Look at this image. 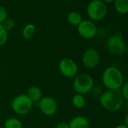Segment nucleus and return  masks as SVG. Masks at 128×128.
<instances>
[{
    "label": "nucleus",
    "instance_id": "6ab92c4d",
    "mask_svg": "<svg viewBox=\"0 0 128 128\" xmlns=\"http://www.w3.org/2000/svg\"><path fill=\"white\" fill-rule=\"evenodd\" d=\"M3 25V26L5 27V28L8 32V31H11L12 29L14 28L15 27V21L14 20L11 19V18H7L3 23H2Z\"/></svg>",
    "mask_w": 128,
    "mask_h": 128
},
{
    "label": "nucleus",
    "instance_id": "9d476101",
    "mask_svg": "<svg viewBox=\"0 0 128 128\" xmlns=\"http://www.w3.org/2000/svg\"><path fill=\"white\" fill-rule=\"evenodd\" d=\"M78 34L84 39H91L97 35V27L94 21L91 20H84L77 26Z\"/></svg>",
    "mask_w": 128,
    "mask_h": 128
},
{
    "label": "nucleus",
    "instance_id": "f3484780",
    "mask_svg": "<svg viewBox=\"0 0 128 128\" xmlns=\"http://www.w3.org/2000/svg\"><path fill=\"white\" fill-rule=\"evenodd\" d=\"M4 128H23V123L18 118L11 117L7 118L3 124Z\"/></svg>",
    "mask_w": 128,
    "mask_h": 128
},
{
    "label": "nucleus",
    "instance_id": "ddd939ff",
    "mask_svg": "<svg viewBox=\"0 0 128 128\" xmlns=\"http://www.w3.org/2000/svg\"><path fill=\"white\" fill-rule=\"evenodd\" d=\"M66 20L69 25H71L72 26H75V27H77L83 20L81 14L77 10L70 11L67 14Z\"/></svg>",
    "mask_w": 128,
    "mask_h": 128
},
{
    "label": "nucleus",
    "instance_id": "5701e85b",
    "mask_svg": "<svg viewBox=\"0 0 128 128\" xmlns=\"http://www.w3.org/2000/svg\"><path fill=\"white\" fill-rule=\"evenodd\" d=\"M124 124H125L128 128V113L124 116Z\"/></svg>",
    "mask_w": 128,
    "mask_h": 128
},
{
    "label": "nucleus",
    "instance_id": "0eeeda50",
    "mask_svg": "<svg viewBox=\"0 0 128 128\" xmlns=\"http://www.w3.org/2000/svg\"><path fill=\"white\" fill-rule=\"evenodd\" d=\"M58 70L62 76L67 79H73L78 74V66L71 58H63L58 64Z\"/></svg>",
    "mask_w": 128,
    "mask_h": 128
},
{
    "label": "nucleus",
    "instance_id": "1a4fd4ad",
    "mask_svg": "<svg viewBox=\"0 0 128 128\" xmlns=\"http://www.w3.org/2000/svg\"><path fill=\"white\" fill-rule=\"evenodd\" d=\"M38 106L40 112L46 116H53L58 110V104L57 100L50 96H44L38 102Z\"/></svg>",
    "mask_w": 128,
    "mask_h": 128
},
{
    "label": "nucleus",
    "instance_id": "cd10ccee",
    "mask_svg": "<svg viewBox=\"0 0 128 128\" xmlns=\"http://www.w3.org/2000/svg\"></svg>",
    "mask_w": 128,
    "mask_h": 128
},
{
    "label": "nucleus",
    "instance_id": "f8f14e48",
    "mask_svg": "<svg viewBox=\"0 0 128 128\" xmlns=\"http://www.w3.org/2000/svg\"><path fill=\"white\" fill-rule=\"evenodd\" d=\"M26 94L29 97V98L33 103H38L44 97L42 90L38 86H30L27 89Z\"/></svg>",
    "mask_w": 128,
    "mask_h": 128
},
{
    "label": "nucleus",
    "instance_id": "20e7f679",
    "mask_svg": "<svg viewBox=\"0 0 128 128\" xmlns=\"http://www.w3.org/2000/svg\"><path fill=\"white\" fill-rule=\"evenodd\" d=\"M34 103L26 94H20L14 97L11 101V106L13 112L18 116L29 114L33 108Z\"/></svg>",
    "mask_w": 128,
    "mask_h": 128
},
{
    "label": "nucleus",
    "instance_id": "f03ea898",
    "mask_svg": "<svg viewBox=\"0 0 128 128\" xmlns=\"http://www.w3.org/2000/svg\"><path fill=\"white\" fill-rule=\"evenodd\" d=\"M124 77L121 70L115 66L106 68L102 74V82L109 90H120L124 83Z\"/></svg>",
    "mask_w": 128,
    "mask_h": 128
},
{
    "label": "nucleus",
    "instance_id": "bb28decb",
    "mask_svg": "<svg viewBox=\"0 0 128 128\" xmlns=\"http://www.w3.org/2000/svg\"><path fill=\"white\" fill-rule=\"evenodd\" d=\"M90 1H95V0H90Z\"/></svg>",
    "mask_w": 128,
    "mask_h": 128
},
{
    "label": "nucleus",
    "instance_id": "a878e982",
    "mask_svg": "<svg viewBox=\"0 0 128 128\" xmlns=\"http://www.w3.org/2000/svg\"><path fill=\"white\" fill-rule=\"evenodd\" d=\"M0 128H3V126H0Z\"/></svg>",
    "mask_w": 128,
    "mask_h": 128
},
{
    "label": "nucleus",
    "instance_id": "b1692460",
    "mask_svg": "<svg viewBox=\"0 0 128 128\" xmlns=\"http://www.w3.org/2000/svg\"><path fill=\"white\" fill-rule=\"evenodd\" d=\"M114 128H128L125 124H118V125H117V126H115Z\"/></svg>",
    "mask_w": 128,
    "mask_h": 128
},
{
    "label": "nucleus",
    "instance_id": "4468645a",
    "mask_svg": "<svg viewBox=\"0 0 128 128\" xmlns=\"http://www.w3.org/2000/svg\"><path fill=\"white\" fill-rule=\"evenodd\" d=\"M114 8L117 13L119 14H128V0H115Z\"/></svg>",
    "mask_w": 128,
    "mask_h": 128
},
{
    "label": "nucleus",
    "instance_id": "a211bd4d",
    "mask_svg": "<svg viewBox=\"0 0 128 128\" xmlns=\"http://www.w3.org/2000/svg\"><path fill=\"white\" fill-rule=\"evenodd\" d=\"M8 40V32L5 28L3 25L0 23V46L5 45Z\"/></svg>",
    "mask_w": 128,
    "mask_h": 128
},
{
    "label": "nucleus",
    "instance_id": "aec40b11",
    "mask_svg": "<svg viewBox=\"0 0 128 128\" xmlns=\"http://www.w3.org/2000/svg\"><path fill=\"white\" fill-rule=\"evenodd\" d=\"M120 91H121V93L124 100L128 102V81L123 84Z\"/></svg>",
    "mask_w": 128,
    "mask_h": 128
},
{
    "label": "nucleus",
    "instance_id": "9b49d317",
    "mask_svg": "<svg viewBox=\"0 0 128 128\" xmlns=\"http://www.w3.org/2000/svg\"><path fill=\"white\" fill-rule=\"evenodd\" d=\"M69 128H89L90 122L88 118L83 116L73 117L69 122Z\"/></svg>",
    "mask_w": 128,
    "mask_h": 128
},
{
    "label": "nucleus",
    "instance_id": "4be33fe9",
    "mask_svg": "<svg viewBox=\"0 0 128 128\" xmlns=\"http://www.w3.org/2000/svg\"><path fill=\"white\" fill-rule=\"evenodd\" d=\"M55 128H69V123L66 122H60L55 126Z\"/></svg>",
    "mask_w": 128,
    "mask_h": 128
},
{
    "label": "nucleus",
    "instance_id": "423d86ee",
    "mask_svg": "<svg viewBox=\"0 0 128 128\" xmlns=\"http://www.w3.org/2000/svg\"><path fill=\"white\" fill-rule=\"evenodd\" d=\"M87 14L89 19L94 22L103 20L108 11L107 5L102 0L90 1L87 6Z\"/></svg>",
    "mask_w": 128,
    "mask_h": 128
},
{
    "label": "nucleus",
    "instance_id": "f257e3e1",
    "mask_svg": "<svg viewBox=\"0 0 128 128\" xmlns=\"http://www.w3.org/2000/svg\"><path fill=\"white\" fill-rule=\"evenodd\" d=\"M101 106L107 112H115L121 110L124 100L120 90H109L103 92L99 98Z\"/></svg>",
    "mask_w": 128,
    "mask_h": 128
},
{
    "label": "nucleus",
    "instance_id": "6e6552de",
    "mask_svg": "<svg viewBox=\"0 0 128 128\" xmlns=\"http://www.w3.org/2000/svg\"><path fill=\"white\" fill-rule=\"evenodd\" d=\"M81 62L86 68L94 69L100 62V55L96 49L88 48L81 55Z\"/></svg>",
    "mask_w": 128,
    "mask_h": 128
},
{
    "label": "nucleus",
    "instance_id": "39448f33",
    "mask_svg": "<svg viewBox=\"0 0 128 128\" xmlns=\"http://www.w3.org/2000/svg\"><path fill=\"white\" fill-rule=\"evenodd\" d=\"M106 46L111 54L117 56L123 55L127 50L124 35L121 32H116L110 35L106 40Z\"/></svg>",
    "mask_w": 128,
    "mask_h": 128
},
{
    "label": "nucleus",
    "instance_id": "2eb2a0df",
    "mask_svg": "<svg viewBox=\"0 0 128 128\" xmlns=\"http://www.w3.org/2000/svg\"><path fill=\"white\" fill-rule=\"evenodd\" d=\"M35 33V26L32 23H27L24 26L22 30V36L23 39H31Z\"/></svg>",
    "mask_w": 128,
    "mask_h": 128
},
{
    "label": "nucleus",
    "instance_id": "393cba45",
    "mask_svg": "<svg viewBox=\"0 0 128 128\" xmlns=\"http://www.w3.org/2000/svg\"><path fill=\"white\" fill-rule=\"evenodd\" d=\"M103 2H105L106 4H109V3H112L114 2L115 0H102Z\"/></svg>",
    "mask_w": 128,
    "mask_h": 128
},
{
    "label": "nucleus",
    "instance_id": "412c9836",
    "mask_svg": "<svg viewBox=\"0 0 128 128\" xmlns=\"http://www.w3.org/2000/svg\"><path fill=\"white\" fill-rule=\"evenodd\" d=\"M8 18V12L5 8L0 4V23H3V22Z\"/></svg>",
    "mask_w": 128,
    "mask_h": 128
},
{
    "label": "nucleus",
    "instance_id": "7ed1b4c3",
    "mask_svg": "<svg viewBox=\"0 0 128 128\" xmlns=\"http://www.w3.org/2000/svg\"><path fill=\"white\" fill-rule=\"evenodd\" d=\"M94 87V78L87 73L78 74L74 77L72 82V88L76 94L82 95L91 92Z\"/></svg>",
    "mask_w": 128,
    "mask_h": 128
},
{
    "label": "nucleus",
    "instance_id": "dca6fc26",
    "mask_svg": "<svg viewBox=\"0 0 128 128\" xmlns=\"http://www.w3.org/2000/svg\"><path fill=\"white\" fill-rule=\"evenodd\" d=\"M72 104L76 109H83L86 104L84 95L75 93L72 98Z\"/></svg>",
    "mask_w": 128,
    "mask_h": 128
}]
</instances>
